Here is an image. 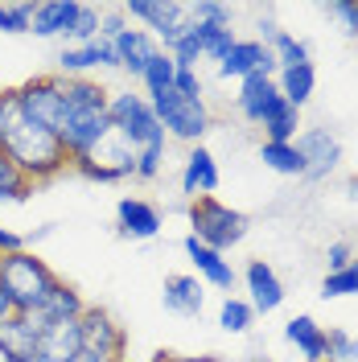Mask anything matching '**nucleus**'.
<instances>
[{
    "label": "nucleus",
    "instance_id": "obj_1",
    "mask_svg": "<svg viewBox=\"0 0 358 362\" xmlns=\"http://www.w3.org/2000/svg\"><path fill=\"white\" fill-rule=\"evenodd\" d=\"M0 148L29 185H50L62 173H70V153L58 140V132H50L45 124L21 115L8 87H4V115H0Z\"/></svg>",
    "mask_w": 358,
    "mask_h": 362
},
{
    "label": "nucleus",
    "instance_id": "obj_2",
    "mask_svg": "<svg viewBox=\"0 0 358 362\" xmlns=\"http://www.w3.org/2000/svg\"><path fill=\"white\" fill-rule=\"evenodd\" d=\"M112 87L103 78H62V119H58V140L67 144L70 160L95 153L112 136Z\"/></svg>",
    "mask_w": 358,
    "mask_h": 362
},
{
    "label": "nucleus",
    "instance_id": "obj_3",
    "mask_svg": "<svg viewBox=\"0 0 358 362\" xmlns=\"http://www.w3.org/2000/svg\"><path fill=\"white\" fill-rule=\"evenodd\" d=\"M58 280L62 276L50 268L33 247L0 255V288L8 293L17 313H37L45 300H50V293L58 288Z\"/></svg>",
    "mask_w": 358,
    "mask_h": 362
},
{
    "label": "nucleus",
    "instance_id": "obj_4",
    "mask_svg": "<svg viewBox=\"0 0 358 362\" xmlns=\"http://www.w3.org/2000/svg\"><path fill=\"white\" fill-rule=\"evenodd\" d=\"M108 115H112V132L136 153H149V148H169V136L161 128L153 103L140 95V90H112V103H108Z\"/></svg>",
    "mask_w": 358,
    "mask_h": 362
},
{
    "label": "nucleus",
    "instance_id": "obj_5",
    "mask_svg": "<svg viewBox=\"0 0 358 362\" xmlns=\"http://www.w3.org/2000/svg\"><path fill=\"white\" fill-rule=\"evenodd\" d=\"M153 103V112H157L161 128L169 140H178L185 148H194L206 140V132L214 128V112H210V103L198 99V95H181L178 87L157 95V99H149Z\"/></svg>",
    "mask_w": 358,
    "mask_h": 362
},
{
    "label": "nucleus",
    "instance_id": "obj_6",
    "mask_svg": "<svg viewBox=\"0 0 358 362\" xmlns=\"http://www.w3.org/2000/svg\"><path fill=\"white\" fill-rule=\"evenodd\" d=\"M247 230H251L247 214L235 210V206H226L223 198H198V202H190V235L198 243H206V247L226 255L231 247H239L247 239Z\"/></svg>",
    "mask_w": 358,
    "mask_h": 362
},
{
    "label": "nucleus",
    "instance_id": "obj_7",
    "mask_svg": "<svg viewBox=\"0 0 358 362\" xmlns=\"http://www.w3.org/2000/svg\"><path fill=\"white\" fill-rule=\"evenodd\" d=\"M79 362H128V329L103 305H87L79 317Z\"/></svg>",
    "mask_w": 358,
    "mask_h": 362
},
{
    "label": "nucleus",
    "instance_id": "obj_8",
    "mask_svg": "<svg viewBox=\"0 0 358 362\" xmlns=\"http://www.w3.org/2000/svg\"><path fill=\"white\" fill-rule=\"evenodd\" d=\"M13 103L21 107V115L45 124L50 132H58V119H62V74L50 70V74H29L25 83L8 87Z\"/></svg>",
    "mask_w": 358,
    "mask_h": 362
},
{
    "label": "nucleus",
    "instance_id": "obj_9",
    "mask_svg": "<svg viewBox=\"0 0 358 362\" xmlns=\"http://www.w3.org/2000/svg\"><path fill=\"white\" fill-rule=\"evenodd\" d=\"M120 8H124V17L132 25L149 29L165 54L181 42V33H185V25H190L185 4H178V0H128V4H120Z\"/></svg>",
    "mask_w": 358,
    "mask_h": 362
},
{
    "label": "nucleus",
    "instance_id": "obj_10",
    "mask_svg": "<svg viewBox=\"0 0 358 362\" xmlns=\"http://www.w3.org/2000/svg\"><path fill=\"white\" fill-rule=\"evenodd\" d=\"M132 165H136L132 148L112 132L95 153L70 160V173H79V177H87V181H99V185H115V181H132Z\"/></svg>",
    "mask_w": 358,
    "mask_h": 362
},
{
    "label": "nucleus",
    "instance_id": "obj_11",
    "mask_svg": "<svg viewBox=\"0 0 358 362\" xmlns=\"http://www.w3.org/2000/svg\"><path fill=\"white\" fill-rule=\"evenodd\" d=\"M219 78H235V83H243V78H251V74H268V78H276L280 74V66H276V58H272V49L264 42H255V37H239V42L226 49V58L219 62Z\"/></svg>",
    "mask_w": 358,
    "mask_h": 362
},
{
    "label": "nucleus",
    "instance_id": "obj_12",
    "mask_svg": "<svg viewBox=\"0 0 358 362\" xmlns=\"http://www.w3.org/2000/svg\"><path fill=\"white\" fill-rule=\"evenodd\" d=\"M99 70H120L112 42L95 37L87 45H62V54H58V74L62 78H95Z\"/></svg>",
    "mask_w": 358,
    "mask_h": 362
},
{
    "label": "nucleus",
    "instance_id": "obj_13",
    "mask_svg": "<svg viewBox=\"0 0 358 362\" xmlns=\"http://www.w3.org/2000/svg\"><path fill=\"white\" fill-rule=\"evenodd\" d=\"M45 325L50 321H42V313H13L0 325V362H33Z\"/></svg>",
    "mask_w": 358,
    "mask_h": 362
},
{
    "label": "nucleus",
    "instance_id": "obj_14",
    "mask_svg": "<svg viewBox=\"0 0 358 362\" xmlns=\"http://www.w3.org/2000/svg\"><path fill=\"white\" fill-rule=\"evenodd\" d=\"M296 148L305 157V181H321L330 177L337 165H342V144L330 128H305L296 136Z\"/></svg>",
    "mask_w": 358,
    "mask_h": 362
},
{
    "label": "nucleus",
    "instance_id": "obj_15",
    "mask_svg": "<svg viewBox=\"0 0 358 362\" xmlns=\"http://www.w3.org/2000/svg\"><path fill=\"white\" fill-rule=\"evenodd\" d=\"M181 251L190 255L194 276H198L202 284H210V288H219V293L231 296L235 280H239V272H235V264L226 259L223 251H214V247H206V243H198L194 235H185V239H181Z\"/></svg>",
    "mask_w": 358,
    "mask_h": 362
},
{
    "label": "nucleus",
    "instance_id": "obj_16",
    "mask_svg": "<svg viewBox=\"0 0 358 362\" xmlns=\"http://www.w3.org/2000/svg\"><path fill=\"white\" fill-rule=\"evenodd\" d=\"M165 218H161V210L149 198H120L115 202V230H120V239H132V243H144V239H157Z\"/></svg>",
    "mask_w": 358,
    "mask_h": 362
},
{
    "label": "nucleus",
    "instance_id": "obj_17",
    "mask_svg": "<svg viewBox=\"0 0 358 362\" xmlns=\"http://www.w3.org/2000/svg\"><path fill=\"white\" fill-rule=\"evenodd\" d=\"M243 288H247V305L255 309V317L264 313H276L284 305V280L276 276L268 259H247L243 268Z\"/></svg>",
    "mask_w": 358,
    "mask_h": 362
},
{
    "label": "nucleus",
    "instance_id": "obj_18",
    "mask_svg": "<svg viewBox=\"0 0 358 362\" xmlns=\"http://www.w3.org/2000/svg\"><path fill=\"white\" fill-rule=\"evenodd\" d=\"M219 185H223V173H219L214 153H210L206 144H194V148L185 153V165H181V194H185L190 202H198V198H214Z\"/></svg>",
    "mask_w": 358,
    "mask_h": 362
},
{
    "label": "nucleus",
    "instance_id": "obj_19",
    "mask_svg": "<svg viewBox=\"0 0 358 362\" xmlns=\"http://www.w3.org/2000/svg\"><path fill=\"white\" fill-rule=\"evenodd\" d=\"M112 45H115V58H120V70L124 74H132L136 83H140V74L149 70V62L161 54V45H157V37L149 33V29H140V25H124L120 33L112 37Z\"/></svg>",
    "mask_w": 358,
    "mask_h": 362
},
{
    "label": "nucleus",
    "instance_id": "obj_20",
    "mask_svg": "<svg viewBox=\"0 0 358 362\" xmlns=\"http://www.w3.org/2000/svg\"><path fill=\"white\" fill-rule=\"evenodd\" d=\"M79 13H83V0H37V4H33V25H29V33L42 37V42H54V37L67 42V33L74 29Z\"/></svg>",
    "mask_w": 358,
    "mask_h": 362
},
{
    "label": "nucleus",
    "instance_id": "obj_21",
    "mask_svg": "<svg viewBox=\"0 0 358 362\" xmlns=\"http://www.w3.org/2000/svg\"><path fill=\"white\" fill-rule=\"evenodd\" d=\"M161 305L178 317H202V309H206V284L194 272H173L161 284Z\"/></svg>",
    "mask_w": 358,
    "mask_h": 362
},
{
    "label": "nucleus",
    "instance_id": "obj_22",
    "mask_svg": "<svg viewBox=\"0 0 358 362\" xmlns=\"http://www.w3.org/2000/svg\"><path fill=\"white\" fill-rule=\"evenodd\" d=\"M33 362H79V321H50L37 338Z\"/></svg>",
    "mask_w": 358,
    "mask_h": 362
},
{
    "label": "nucleus",
    "instance_id": "obj_23",
    "mask_svg": "<svg viewBox=\"0 0 358 362\" xmlns=\"http://www.w3.org/2000/svg\"><path fill=\"white\" fill-rule=\"evenodd\" d=\"M276 99H280L276 78H268V74H251V78H243V83H239L235 107H239V115H243L247 124H260V119H264V112H268Z\"/></svg>",
    "mask_w": 358,
    "mask_h": 362
},
{
    "label": "nucleus",
    "instance_id": "obj_24",
    "mask_svg": "<svg viewBox=\"0 0 358 362\" xmlns=\"http://www.w3.org/2000/svg\"><path fill=\"white\" fill-rule=\"evenodd\" d=\"M284 341L296 346V354L305 362H325V325H317V317L301 313L284 325Z\"/></svg>",
    "mask_w": 358,
    "mask_h": 362
},
{
    "label": "nucleus",
    "instance_id": "obj_25",
    "mask_svg": "<svg viewBox=\"0 0 358 362\" xmlns=\"http://www.w3.org/2000/svg\"><path fill=\"white\" fill-rule=\"evenodd\" d=\"M255 128H260L264 140H272V144H292V140L301 136V112H296L292 103H284V99H276Z\"/></svg>",
    "mask_w": 358,
    "mask_h": 362
},
{
    "label": "nucleus",
    "instance_id": "obj_26",
    "mask_svg": "<svg viewBox=\"0 0 358 362\" xmlns=\"http://www.w3.org/2000/svg\"><path fill=\"white\" fill-rule=\"evenodd\" d=\"M276 90H280V99L284 103H292L296 112L313 99V90H317V70L313 62H305V66H292V70H280L276 74Z\"/></svg>",
    "mask_w": 358,
    "mask_h": 362
},
{
    "label": "nucleus",
    "instance_id": "obj_27",
    "mask_svg": "<svg viewBox=\"0 0 358 362\" xmlns=\"http://www.w3.org/2000/svg\"><path fill=\"white\" fill-rule=\"evenodd\" d=\"M87 305H91V300L79 293L70 280H58V288L50 293V300H45L37 313H42V321H79Z\"/></svg>",
    "mask_w": 358,
    "mask_h": 362
},
{
    "label": "nucleus",
    "instance_id": "obj_28",
    "mask_svg": "<svg viewBox=\"0 0 358 362\" xmlns=\"http://www.w3.org/2000/svg\"><path fill=\"white\" fill-rule=\"evenodd\" d=\"M260 160L268 165L272 173H280V177H305V157H301L296 140L292 144H272V140H264L260 144Z\"/></svg>",
    "mask_w": 358,
    "mask_h": 362
},
{
    "label": "nucleus",
    "instance_id": "obj_29",
    "mask_svg": "<svg viewBox=\"0 0 358 362\" xmlns=\"http://www.w3.org/2000/svg\"><path fill=\"white\" fill-rule=\"evenodd\" d=\"M173 78H178V62H173V54L161 49L157 58L149 62V70L140 74V95H144V99H157L165 90H173Z\"/></svg>",
    "mask_w": 358,
    "mask_h": 362
},
{
    "label": "nucleus",
    "instance_id": "obj_30",
    "mask_svg": "<svg viewBox=\"0 0 358 362\" xmlns=\"http://www.w3.org/2000/svg\"><path fill=\"white\" fill-rule=\"evenodd\" d=\"M33 189H37V185H29V181L13 169V160L4 157V148H0V202L25 206L29 198H33Z\"/></svg>",
    "mask_w": 358,
    "mask_h": 362
},
{
    "label": "nucleus",
    "instance_id": "obj_31",
    "mask_svg": "<svg viewBox=\"0 0 358 362\" xmlns=\"http://www.w3.org/2000/svg\"><path fill=\"white\" fill-rule=\"evenodd\" d=\"M251 325H255V309L247 305V296H223V305H219V329L247 334Z\"/></svg>",
    "mask_w": 358,
    "mask_h": 362
},
{
    "label": "nucleus",
    "instance_id": "obj_32",
    "mask_svg": "<svg viewBox=\"0 0 358 362\" xmlns=\"http://www.w3.org/2000/svg\"><path fill=\"white\" fill-rule=\"evenodd\" d=\"M268 49H272V58H276V66H280V70H292V66L313 62V58H309V45L301 42L296 33H289V29H280V33H276V42H272Z\"/></svg>",
    "mask_w": 358,
    "mask_h": 362
},
{
    "label": "nucleus",
    "instance_id": "obj_33",
    "mask_svg": "<svg viewBox=\"0 0 358 362\" xmlns=\"http://www.w3.org/2000/svg\"><path fill=\"white\" fill-rule=\"evenodd\" d=\"M33 4H37V0H17V4H0V33H13V37L29 33V25H33Z\"/></svg>",
    "mask_w": 358,
    "mask_h": 362
},
{
    "label": "nucleus",
    "instance_id": "obj_34",
    "mask_svg": "<svg viewBox=\"0 0 358 362\" xmlns=\"http://www.w3.org/2000/svg\"><path fill=\"white\" fill-rule=\"evenodd\" d=\"M321 296H325V300L358 296V259L350 264V268H342V272H325V280H321Z\"/></svg>",
    "mask_w": 358,
    "mask_h": 362
},
{
    "label": "nucleus",
    "instance_id": "obj_35",
    "mask_svg": "<svg viewBox=\"0 0 358 362\" xmlns=\"http://www.w3.org/2000/svg\"><path fill=\"white\" fill-rule=\"evenodd\" d=\"M99 21H103V8L83 0V13H79L74 29L67 33V45H87V42H95V37H99Z\"/></svg>",
    "mask_w": 358,
    "mask_h": 362
},
{
    "label": "nucleus",
    "instance_id": "obj_36",
    "mask_svg": "<svg viewBox=\"0 0 358 362\" xmlns=\"http://www.w3.org/2000/svg\"><path fill=\"white\" fill-rule=\"evenodd\" d=\"M185 17L190 21H210V25H231L235 21V8L223 0H190L185 4Z\"/></svg>",
    "mask_w": 358,
    "mask_h": 362
},
{
    "label": "nucleus",
    "instance_id": "obj_37",
    "mask_svg": "<svg viewBox=\"0 0 358 362\" xmlns=\"http://www.w3.org/2000/svg\"><path fill=\"white\" fill-rule=\"evenodd\" d=\"M330 21H337V29H342V37H350V42H358V0H330L325 8H321Z\"/></svg>",
    "mask_w": 358,
    "mask_h": 362
},
{
    "label": "nucleus",
    "instance_id": "obj_38",
    "mask_svg": "<svg viewBox=\"0 0 358 362\" xmlns=\"http://www.w3.org/2000/svg\"><path fill=\"white\" fill-rule=\"evenodd\" d=\"M325 358L330 362H358V338L346 329H325Z\"/></svg>",
    "mask_w": 358,
    "mask_h": 362
},
{
    "label": "nucleus",
    "instance_id": "obj_39",
    "mask_svg": "<svg viewBox=\"0 0 358 362\" xmlns=\"http://www.w3.org/2000/svg\"><path fill=\"white\" fill-rule=\"evenodd\" d=\"M358 255H354V247L346 243V239H337V243H330L325 247V264H330V272H342V268H350Z\"/></svg>",
    "mask_w": 358,
    "mask_h": 362
},
{
    "label": "nucleus",
    "instance_id": "obj_40",
    "mask_svg": "<svg viewBox=\"0 0 358 362\" xmlns=\"http://www.w3.org/2000/svg\"><path fill=\"white\" fill-rule=\"evenodd\" d=\"M173 87H178L181 95H198V99H206V90H202V74H198V70H190V66H178Z\"/></svg>",
    "mask_w": 358,
    "mask_h": 362
},
{
    "label": "nucleus",
    "instance_id": "obj_41",
    "mask_svg": "<svg viewBox=\"0 0 358 362\" xmlns=\"http://www.w3.org/2000/svg\"><path fill=\"white\" fill-rule=\"evenodd\" d=\"M153 362H226L223 354H173V350H157Z\"/></svg>",
    "mask_w": 358,
    "mask_h": 362
},
{
    "label": "nucleus",
    "instance_id": "obj_42",
    "mask_svg": "<svg viewBox=\"0 0 358 362\" xmlns=\"http://www.w3.org/2000/svg\"><path fill=\"white\" fill-rule=\"evenodd\" d=\"M21 247H29V243H25V235H17V230H8V226L0 223V255H8V251H21Z\"/></svg>",
    "mask_w": 358,
    "mask_h": 362
},
{
    "label": "nucleus",
    "instance_id": "obj_43",
    "mask_svg": "<svg viewBox=\"0 0 358 362\" xmlns=\"http://www.w3.org/2000/svg\"><path fill=\"white\" fill-rule=\"evenodd\" d=\"M13 313H17V309H13V300H8V293H4V288H0V325H4Z\"/></svg>",
    "mask_w": 358,
    "mask_h": 362
},
{
    "label": "nucleus",
    "instance_id": "obj_44",
    "mask_svg": "<svg viewBox=\"0 0 358 362\" xmlns=\"http://www.w3.org/2000/svg\"><path fill=\"white\" fill-rule=\"evenodd\" d=\"M346 198H350V202H358V177H346Z\"/></svg>",
    "mask_w": 358,
    "mask_h": 362
},
{
    "label": "nucleus",
    "instance_id": "obj_45",
    "mask_svg": "<svg viewBox=\"0 0 358 362\" xmlns=\"http://www.w3.org/2000/svg\"><path fill=\"white\" fill-rule=\"evenodd\" d=\"M0 115H4V87H0Z\"/></svg>",
    "mask_w": 358,
    "mask_h": 362
}]
</instances>
